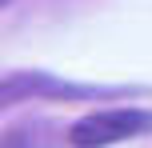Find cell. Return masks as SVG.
I'll list each match as a JSON object with an SVG mask.
<instances>
[{
	"mask_svg": "<svg viewBox=\"0 0 152 148\" xmlns=\"http://www.w3.org/2000/svg\"><path fill=\"white\" fill-rule=\"evenodd\" d=\"M28 96H92V88L60 84V80L44 76V72H12L8 80H0V108L20 104Z\"/></svg>",
	"mask_w": 152,
	"mask_h": 148,
	"instance_id": "obj_2",
	"label": "cell"
},
{
	"mask_svg": "<svg viewBox=\"0 0 152 148\" xmlns=\"http://www.w3.org/2000/svg\"><path fill=\"white\" fill-rule=\"evenodd\" d=\"M152 132V112L144 108H100L80 116L68 128V140L76 148H108V144H120L132 140V136H144Z\"/></svg>",
	"mask_w": 152,
	"mask_h": 148,
	"instance_id": "obj_1",
	"label": "cell"
},
{
	"mask_svg": "<svg viewBox=\"0 0 152 148\" xmlns=\"http://www.w3.org/2000/svg\"><path fill=\"white\" fill-rule=\"evenodd\" d=\"M0 148H28V136L20 128H8V132H0Z\"/></svg>",
	"mask_w": 152,
	"mask_h": 148,
	"instance_id": "obj_3",
	"label": "cell"
},
{
	"mask_svg": "<svg viewBox=\"0 0 152 148\" xmlns=\"http://www.w3.org/2000/svg\"><path fill=\"white\" fill-rule=\"evenodd\" d=\"M0 4H4V0H0Z\"/></svg>",
	"mask_w": 152,
	"mask_h": 148,
	"instance_id": "obj_4",
	"label": "cell"
}]
</instances>
